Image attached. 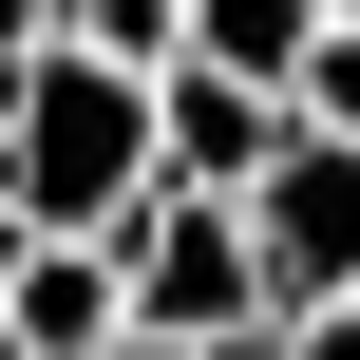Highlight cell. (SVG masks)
Wrapping results in <instances>:
<instances>
[{
	"label": "cell",
	"mask_w": 360,
	"mask_h": 360,
	"mask_svg": "<svg viewBox=\"0 0 360 360\" xmlns=\"http://www.w3.org/2000/svg\"><path fill=\"white\" fill-rule=\"evenodd\" d=\"M0 209L38 228V247H114L133 209H152V76H114V57H0Z\"/></svg>",
	"instance_id": "1"
},
{
	"label": "cell",
	"mask_w": 360,
	"mask_h": 360,
	"mask_svg": "<svg viewBox=\"0 0 360 360\" xmlns=\"http://www.w3.org/2000/svg\"><path fill=\"white\" fill-rule=\"evenodd\" d=\"M114 285H133V342H266L247 209H209V190H152V209L114 228Z\"/></svg>",
	"instance_id": "2"
},
{
	"label": "cell",
	"mask_w": 360,
	"mask_h": 360,
	"mask_svg": "<svg viewBox=\"0 0 360 360\" xmlns=\"http://www.w3.org/2000/svg\"><path fill=\"white\" fill-rule=\"evenodd\" d=\"M247 266H266V323L360 304V152L342 133H285V152L247 171Z\"/></svg>",
	"instance_id": "3"
},
{
	"label": "cell",
	"mask_w": 360,
	"mask_h": 360,
	"mask_svg": "<svg viewBox=\"0 0 360 360\" xmlns=\"http://www.w3.org/2000/svg\"><path fill=\"white\" fill-rule=\"evenodd\" d=\"M304 114L266 95V76H209V57H171L152 76V190H209V209H247V171L285 152Z\"/></svg>",
	"instance_id": "4"
},
{
	"label": "cell",
	"mask_w": 360,
	"mask_h": 360,
	"mask_svg": "<svg viewBox=\"0 0 360 360\" xmlns=\"http://www.w3.org/2000/svg\"><path fill=\"white\" fill-rule=\"evenodd\" d=\"M114 342H133L114 247H38V266H19V304H0V360H114Z\"/></svg>",
	"instance_id": "5"
},
{
	"label": "cell",
	"mask_w": 360,
	"mask_h": 360,
	"mask_svg": "<svg viewBox=\"0 0 360 360\" xmlns=\"http://www.w3.org/2000/svg\"><path fill=\"white\" fill-rule=\"evenodd\" d=\"M304 38H323V0H190V38H171V57H209V76H266V95H285V76H304Z\"/></svg>",
	"instance_id": "6"
},
{
	"label": "cell",
	"mask_w": 360,
	"mask_h": 360,
	"mask_svg": "<svg viewBox=\"0 0 360 360\" xmlns=\"http://www.w3.org/2000/svg\"><path fill=\"white\" fill-rule=\"evenodd\" d=\"M38 38H57V57H114V76H171V38H190V0H57Z\"/></svg>",
	"instance_id": "7"
},
{
	"label": "cell",
	"mask_w": 360,
	"mask_h": 360,
	"mask_svg": "<svg viewBox=\"0 0 360 360\" xmlns=\"http://www.w3.org/2000/svg\"><path fill=\"white\" fill-rule=\"evenodd\" d=\"M285 114L360 152V19H323V38H304V76H285Z\"/></svg>",
	"instance_id": "8"
},
{
	"label": "cell",
	"mask_w": 360,
	"mask_h": 360,
	"mask_svg": "<svg viewBox=\"0 0 360 360\" xmlns=\"http://www.w3.org/2000/svg\"><path fill=\"white\" fill-rule=\"evenodd\" d=\"M19 266H38V228H19V209H0V304H19Z\"/></svg>",
	"instance_id": "9"
},
{
	"label": "cell",
	"mask_w": 360,
	"mask_h": 360,
	"mask_svg": "<svg viewBox=\"0 0 360 360\" xmlns=\"http://www.w3.org/2000/svg\"><path fill=\"white\" fill-rule=\"evenodd\" d=\"M38 19H57V0H0V57H38Z\"/></svg>",
	"instance_id": "10"
},
{
	"label": "cell",
	"mask_w": 360,
	"mask_h": 360,
	"mask_svg": "<svg viewBox=\"0 0 360 360\" xmlns=\"http://www.w3.org/2000/svg\"><path fill=\"white\" fill-rule=\"evenodd\" d=\"M209 360H285V323H266V342H209Z\"/></svg>",
	"instance_id": "11"
},
{
	"label": "cell",
	"mask_w": 360,
	"mask_h": 360,
	"mask_svg": "<svg viewBox=\"0 0 360 360\" xmlns=\"http://www.w3.org/2000/svg\"><path fill=\"white\" fill-rule=\"evenodd\" d=\"M114 360H209V342H114Z\"/></svg>",
	"instance_id": "12"
}]
</instances>
